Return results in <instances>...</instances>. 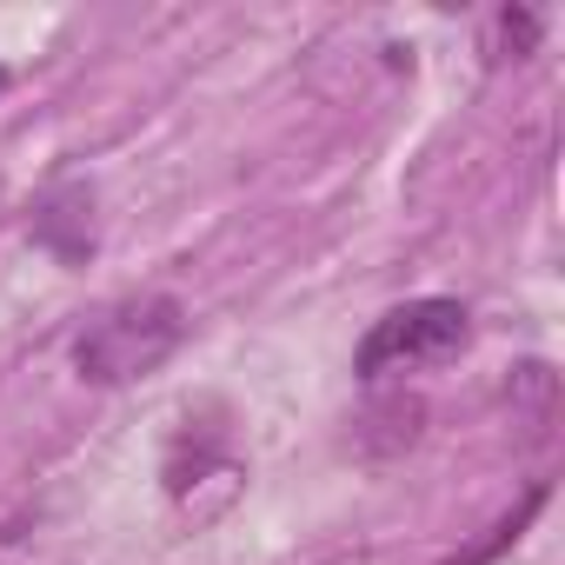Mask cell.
<instances>
[{"label": "cell", "mask_w": 565, "mask_h": 565, "mask_svg": "<svg viewBox=\"0 0 565 565\" xmlns=\"http://www.w3.org/2000/svg\"><path fill=\"white\" fill-rule=\"evenodd\" d=\"M472 340V313L459 300H406L393 313L373 320V333L360 340L353 353V373L360 380H386V373H419V366H439L452 360L459 347Z\"/></svg>", "instance_id": "cell-2"}, {"label": "cell", "mask_w": 565, "mask_h": 565, "mask_svg": "<svg viewBox=\"0 0 565 565\" xmlns=\"http://www.w3.org/2000/svg\"><path fill=\"white\" fill-rule=\"evenodd\" d=\"M28 233H34V246H47L61 266H87V259H94V246H100L94 186H87V180H54V186L34 200Z\"/></svg>", "instance_id": "cell-3"}, {"label": "cell", "mask_w": 565, "mask_h": 565, "mask_svg": "<svg viewBox=\"0 0 565 565\" xmlns=\"http://www.w3.org/2000/svg\"><path fill=\"white\" fill-rule=\"evenodd\" d=\"M539 505H545V486H532V492H525V505H519L512 519H499V525H492V539H486V545H472V552H466V558H452V565H486L492 552H505V545L532 525V512H539Z\"/></svg>", "instance_id": "cell-6"}, {"label": "cell", "mask_w": 565, "mask_h": 565, "mask_svg": "<svg viewBox=\"0 0 565 565\" xmlns=\"http://www.w3.org/2000/svg\"><path fill=\"white\" fill-rule=\"evenodd\" d=\"M539 34H545V21H539L532 8H499V21H492V41H486V67L525 61V54L539 47Z\"/></svg>", "instance_id": "cell-5"}, {"label": "cell", "mask_w": 565, "mask_h": 565, "mask_svg": "<svg viewBox=\"0 0 565 565\" xmlns=\"http://www.w3.org/2000/svg\"><path fill=\"white\" fill-rule=\"evenodd\" d=\"M186 340V307L173 294H134L114 300L81 340H74V373L87 386H127L147 380L153 366H167Z\"/></svg>", "instance_id": "cell-1"}, {"label": "cell", "mask_w": 565, "mask_h": 565, "mask_svg": "<svg viewBox=\"0 0 565 565\" xmlns=\"http://www.w3.org/2000/svg\"><path fill=\"white\" fill-rule=\"evenodd\" d=\"M8 81H14V74H8V67H0V94H8Z\"/></svg>", "instance_id": "cell-7"}, {"label": "cell", "mask_w": 565, "mask_h": 565, "mask_svg": "<svg viewBox=\"0 0 565 565\" xmlns=\"http://www.w3.org/2000/svg\"><path fill=\"white\" fill-rule=\"evenodd\" d=\"M0 193H8V186H0Z\"/></svg>", "instance_id": "cell-8"}, {"label": "cell", "mask_w": 565, "mask_h": 565, "mask_svg": "<svg viewBox=\"0 0 565 565\" xmlns=\"http://www.w3.org/2000/svg\"><path fill=\"white\" fill-rule=\"evenodd\" d=\"M419 419H426L419 399H380V406L360 419V446H366V452H399V446L419 439Z\"/></svg>", "instance_id": "cell-4"}]
</instances>
